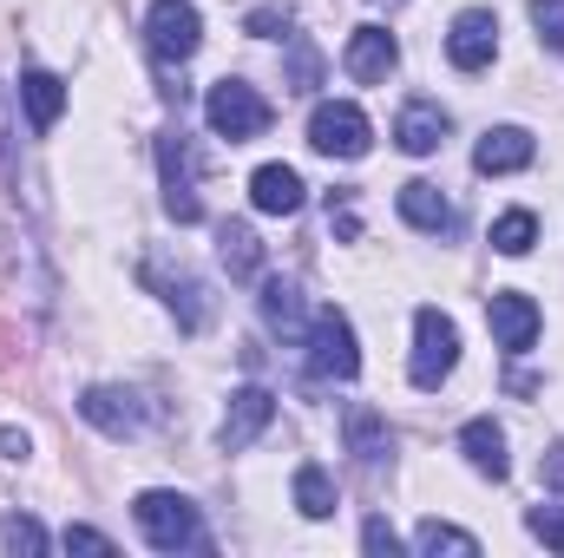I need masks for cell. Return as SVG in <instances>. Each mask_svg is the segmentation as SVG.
Returning a JSON list of instances; mask_svg holds the SVG:
<instances>
[{"label": "cell", "instance_id": "obj_18", "mask_svg": "<svg viewBox=\"0 0 564 558\" xmlns=\"http://www.w3.org/2000/svg\"><path fill=\"white\" fill-rule=\"evenodd\" d=\"M401 217L414 224V230H453V204H446V191L440 184H426V178H414V184H401Z\"/></svg>", "mask_w": 564, "mask_h": 558}, {"label": "cell", "instance_id": "obj_22", "mask_svg": "<svg viewBox=\"0 0 564 558\" xmlns=\"http://www.w3.org/2000/svg\"><path fill=\"white\" fill-rule=\"evenodd\" d=\"M348 440H355L361 466H381V460H394V433L381 427V415H375V408H355V415H348Z\"/></svg>", "mask_w": 564, "mask_h": 558}, {"label": "cell", "instance_id": "obj_29", "mask_svg": "<svg viewBox=\"0 0 564 558\" xmlns=\"http://www.w3.org/2000/svg\"><path fill=\"white\" fill-rule=\"evenodd\" d=\"M7 552H46L40 519H7Z\"/></svg>", "mask_w": 564, "mask_h": 558}, {"label": "cell", "instance_id": "obj_28", "mask_svg": "<svg viewBox=\"0 0 564 558\" xmlns=\"http://www.w3.org/2000/svg\"><path fill=\"white\" fill-rule=\"evenodd\" d=\"M525 526H532V539H545L552 552H564V506H532Z\"/></svg>", "mask_w": 564, "mask_h": 558}, {"label": "cell", "instance_id": "obj_32", "mask_svg": "<svg viewBox=\"0 0 564 558\" xmlns=\"http://www.w3.org/2000/svg\"><path fill=\"white\" fill-rule=\"evenodd\" d=\"M289 26V7H263V13H250V33H276Z\"/></svg>", "mask_w": 564, "mask_h": 558}, {"label": "cell", "instance_id": "obj_8", "mask_svg": "<svg viewBox=\"0 0 564 558\" xmlns=\"http://www.w3.org/2000/svg\"><path fill=\"white\" fill-rule=\"evenodd\" d=\"M486 322H492V335H499V348H506V355H525V348L539 342V329H545L539 302H532V296H519V289H499V296L486 302Z\"/></svg>", "mask_w": 564, "mask_h": 558}, {"label": "cell", "instance_id": "obj_6", "mask_svg": "<svg viewBox=\"0 0 564 558\" xmlns=\"http://www.w3.org/2000/svg\"><path fill=\"white\" fill-rule=\"evenodd\" d=\"M308 144H315L322 158H361V151L375 144V126H368L361 106H348V99H322L315 119H308Z\"/></svg>", "mask_w": 564, "mask_h": 558}, {"label": "cell", "instance_id": "obj_21", "mask_svg": "<svg viewBox=\"0 0 564 558\" xmlns=\"http://www.w3.org/2000/svg\"><path fill=\"white\" fill-rule=\"evenodd\" d=\"M217 257H224V270H230L237 282L263 270V244H257L250 224H224V230H217Z\"/></svg>", "mask_w": 564, "mask_h": 558}, {"label": "cell", "instance_id": "obj_23", "mask_svg": "<svg viewBox=\"0 0 564 558\" xmlns=\"http://www.w3.org/2000/svg\"><path fill=\"white\" fill-rule=\"evenodd\" d=\"M295 506H302V519H328L335 513V480L308 460V466H295Z\"/></svg>", "mask_w": 564, "mask_h": 558}, {"label": "cell", "instance_id": "obj_10", "mask_svg": "<svg viewBox=\"0 0 564 558\" xmlns=\"http://www.w3.org/2000/svg\"><path fill=\"white\" fill-rule=\"evenodd\" d=\"M492 53H499V20L479 13V7H466V13L453 20V33H446V60H453L459 73H479V66H492Z\"/></svg>", "mask_w": 564, "mask_h": 558}, {"label": "cell", "instance_id": "obj_19", "mask_svg": "<svg viewBox=\"0 0 564 558\" xmlns=\"http://www.w3.org/2000/svg\"><path fill=\"white\" fill-rule=\"evenodd\" d=\"M263 322L276 329L282 342H302V335H308V322H302V296H295V282H282V277H270V282H263Z\"/></svg>", "mask_w": 564, "mask_h": 558}, {"label": "cell", "instance_id": "obj_13", "mask_svg": "<svg viewBox=\"0 0 564 558\" xmlns=\"http://www.w3.org/2000/svg\"><path fill=\"white\" fill-rule=\"evenodd\" d=\"M532 132L525 126H492L486 139H479V151H473V164L486 171V178H506V171H525L532 164Z\"/></svg>", "mask_w": 564, "mask_h": 558}, {"label": "cell", "instance_id": "obj_9", "mask_svg": "<svg viewBox=\"0 0 564 558\" xmlns=\"http://www.w3.org/2000/svg\"><path fill=\"white\" fill-rule=\"evenodd\" d=\"M341 66H348V79L381 86V79L401 66V40H394L388 26H355V33H348V53H341Z\"/></svg>", "mask_w": 564, "mask_h": 558}, {"label": "cell", "instance_id": "obj_7", "mask_svg": "<svg viewBox=\"0 0 564 558\" xmlns=\"http://www.w3.org/2000/svg\"><path fill=\"white\" fill-rule=\"evenodd\" d=\"M144 40H151V53H158L164 66H177V60H191V53H197L204 20H197V7H191V0H151V13H144Z\"/></svg>", "mask_w": 564, "mask_h": 558}, {"label": "cell", "instance_id": "obj_20", "mask_svg": "<svg viewBox=\"0 0 564 558\" xmlns=\"http://www.w3.org/2000/svg\"><path fill=\"white\" fill-rule=\"evenodd\" d=\"M20 99H26L33 132H53V126H59V112H66V86H59L53 73H26V79H20Z\"/></svg>", "mask_w": 564, "mask_h": 558}, {"label": "cell", "instance_id": "obj_31", "mask_svg": "<svg viewBox=\"0 0 564 558\" xmlns=\"http://www.w3.org/2000/svg\"><path fill=\"white\" fill-rule=\"evenodd\" d=\"M66 552H112V539L93 526H66Z\"/></svg>", "mask_w": 564, "mask_h": 558}, {"label": "cell", "instance_id": "obj_11", "mask_svg": "<svg viewBox=\"0 0 564 558\" xmlns=\"http://www.w3.org/2000/svg\"><path fill=\"white\" fill-rule=\"evenodd\" d=\"M270 420H276V395H270V388H237V395H230V415L217 427V447H224V453H243Z\"/></svg>", "mask_w": 564, "mask_h": 558}, {"label": "cell", "instance_id": "obj_16", "mask_svg": "<svg viewBox=\"0 0 564 558\" xmlns=\"http://www.w3.org/2000/svg\"><path fill=\"white\" fill-rule=\"evenodd\" d=\"M250 204H257L263 217H289V211H302V178H295L289 164H263V171L250 178Z\"/></svg>", "mask_w": 564, "mask_h": 558}, {"label": "cell", "instance_id": "obj_27", "mask_svg": "<svg viewBox=\"0 0 564 558\" xmlns=\"http://www.w3.org/2000/svg\"><path fill=\"white\" fill-rule=\"evenodd\" d=\"M532 26L552 53H564V0H532Z\"/></svg>", "mask_w": 564, "mask_h": 558}, {"label": "cell", "instance_id": "obj_30", "mask_svg": "<svg viewBox=\"0 0 564 558\" xmlns=\"http://www.w3.org/2000/svg\"><path fill=\"white\" fill-rule=\"evenodd\" d=\"M361 546H368V552H381V558L401 552V539H394V526H388V519H368V526H361Z\"/></svg>", "mask_w": 564, "mask_h": 558}, {"label": "cell", "instance_id": "obj_12", "mask_svg": "<svg viewBox=\"0 0 564 558\" xmlns=\"http://www.w3.org/2000/svg\"><path fill=\"white\" fill-rule=\"evenodd\" d=\"M79 415L93 420L99 433H112V440H132L144 427V408H139L132 388H86V395H79Z\"/></svg>", "mask_w": 564, "mask_h": 558}, {"label": "cell", "instance_id": "obj_5", "mask_svg": "<svg viewBox=\"0 0 564 558\" xmlns=\"http://www.w3.org/2000/svg\"><path fill=\"white\" fill-rule=\"evenodd\" d=\"M158 171H164V211L177 224H197L204 217V197H197V151L184 132H158Z\"/></svg>", "mask_w": 564, "mask_h": 558}, {"label": "cell", "instance_id": "obj_25", "mask_svg": "<svg viewBox=\"0 0 564 558\" xmlns=\"http://www.w3.org/2000/svg\"><path fill=\"white\" fill-rule=\"evenodd\" d=\"M532 244H539V217H532V211H506V217L492 224V250H499V257H525Z\"/></svg>", "mask_w": 564, "mask_h": 558}, {"label": "cell", "instance_id": "obj_17", "mask_svg": "<svg viewBox=\"0 0 564 558\" xmlns=\"http://www.w3.org/2000/svg\"><path fill=\"white\" fill-rule=\"evenodd\" d=\"M459 447H466L473 473H486V480H506V473H512V460H506V433H499L492 420H466V427H459Z\"/></svg>", "mask_w": 564, "mask_h": 558}, {"label": "cell", "instance_id": "obj_2", "mask_svg": "<svg viewBox=\"0 0 564 558\" xmlns=\"http://www.w3.org/2000/svg\"><path fill=\"white\" fill-rule=\"evenodd\" d=\"M302 348H308V368H315L322 382H355V375H361V348H355V329H348L341 309H315Z\"/></svg>", "mask_w": 564, "mask_h": 558}, {"label": "cell", "instance_id": "obj_15", "mask_svg": "<svg viewBox=\"0 0 564 558\" xmlns=\"http://www.w3.org/2000/svg\"><path fill=\"white\" fill-rule=\"evenodd\" d=\"M446 132H453V119H446L433 99H414V106L394 119V144H401L408 158H426V151H440V144H446Z\"/></svg>", "mask_w": 564, "mask_h": 558}, {"label": "cell", "instance_id": "obj_1", "mask_svg": "<svg viewBox=\"0 0 564 558\" xmlns=\"http://www.w3.org/2000/svg\"><path fill=\"white\" fill-rule=\"evenodd\" d=\"M132 519H139L144 546H158V552H191V546H204V519H197V506H191L184 493H139Z\"/></svg>", "mask_w": 564, "mask_h": 558}, {"label": "cell", "instance_id": "obj_4", "mask_svg": "<svg viewBox=\"0 0 564 558\" xmlns=\"http://www.w3.org/2000/svg\"><path fill=\"white\" fill-rule=\"evenodd\" d=\"M453 368H459V329H453V315L421 309L414 315V362H408L414 388H440Z\"/></svg>", "mask_w": 564, "mask_h": 558}, {"label": "cell", "instance_id": "obj_26", "mask_svg": "<svg viewBox=\"0 0 564 558\" xmlns=\"http://www.w3.org/2000/svg\"><path fill=\"white\" fill-rule=\"evenodd\" d=\"M315 79H322V60H315L308 40H295V46H289V93H308Z\"/></svg>", "mask_w": 564, "mask_h": 558}, {"label": "cell", "instance_id": "obj_33", "mask_svg": "<svg viewBox=\"0 0 564 558\" xmlns=\"http://www.w3.org/2000/svg\"><path fill=\"white\" fill-rule=\"evenodd\" d=\"M26 447H33V440H26L20 427H0V453H7V460H26Z\"/></svg>", "mask_w": 564, "mask_h": 558}, {"label": "cell", "instance_id": "obj_14", "mask_svg": "<svg viewBox=\"0 0 564 558\" xmlns=\"http://www.w3.org/2000/svg\"><path fill=\"white\" fill-rule=\"evenodd\" d=\"M144 282H151V289H164V302H171V315H177V322H184L191 335H197V329L210 322V296H204V282L191 277V270H177V277H164L158 264H144Z\"/></svg>", "mask_w": 564, "mask_h": 558}, {"label": "cell", "instance_id": "obj_3", "mask_svg": "<svg viewBox=\"0 0 564 558\" xmlns=\"http://www.w3.org/2000/svg\"><path fill=\"white\" fill-rule=\"evenodd\" d=\"M204 119H210L217 139L243 144V139H257V132L270 126V99H263L257 86H243V79H217L210 99H204Z\"/></svg>", "mask_w": 564, "mask_h": 558}, {"label": "cell", "instance_id": "obj_34", "mask_svg": "<svg viewBox=\"0 0 564 558\" xmlns=\"http://www.w3.org/2000/svg\"><path fill=\"white\" fill-rule=\"evenodd\" d=\"M539 473H545V486H558L564 493V447H552V453L539 460Z\"/></svg>", "mask_w": 564, "mask_h": 558}, {"label": "cell", "instance_id": "obj_24", "mask_svg": "<svg viewBox=\"0 0 564 558\" xmlns=\"http://www.w3.org/2000/svg\"><path fill=\"white\" fill-rule=\"evenodd\" d=\"M414 552H459V558H473L479 552V539H473V533H459V526H446V519H421V526H414Z\"/></svg>", "mask_w": 564, "mask_h": 558}]
</instances>
